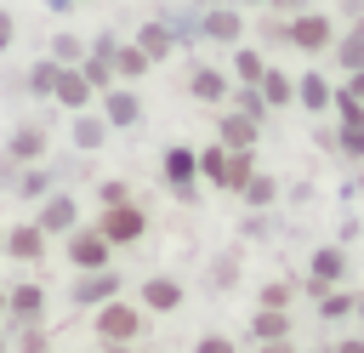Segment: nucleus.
<instances>
[{
  "label": "nucleus",
  "instance_id": "nucleus-10",
  "mask_svg": "<svg viewBox=\"0 0 364 353\" xmlns=\"http://www.w3.org/2000/svg\"><path fill=\"white\" fill-rule=\"evenodd\" d=\"M262 68H267V63H262V51H250V46H239V51H233V74H239V85H256V80H262Z\"/></svg>",
  "mask_w": 364,
  "mask_h": 353
},
{
  "label": "nucleus",
  "instance_id": "nucleus-13",
  "mask_svg": "<svg viewBox=\"0 0 364 353\" xmlns=\"http://www.w3.org/2000/svg\"><path fill=\"white\" fill-rule=\"evenodd\" d=\"M102 233H108V239H136V233H142V216H136V211H114V216L102 222Z\"/></svg>",
  "mask_w": 364,
  "mask_h": 353
},
{
  "label": "nucleus",
  "instance_id": "nucleus-4",
  "mask_svg": "<svg viewBox=\"0 0 364 353\" xmlns=\"http://www.w3.org/2000/svg\"><path fill=\"white\" fill-rule=\"evenodd\" d=\"M91 91H97V85H91V80H85L80 68H63V74H57V91H51V97H63L68 108H85V102H91Z\"/></svg>",
  "mask_w": 364,
  "mask_h": 353
},
{
  "label": "nucleus",
  "instance_id": "nucleus-29",
  "mask_svg": "<svg viewBox=\"0 0 364 353\" xmlns=\"http://www.w3.org/2000/svg\"><path fill=\"white\" fill-rule=\"evenodd\" d=\"M193 6H199V11H205V6H222V0H193Z\"/></svg>",
  "mask_w": 364,
  "mask_h": 353
},
{
  "label": "nucleus",
  "instance_id": "nucleus-1",
  "mask_svg": "<svg viewBox=\"0 0 364 353\" xmlns=\"http://www.w3.org/2000/svg\"><path fill=\"white\" fill-rule=\"evenodd\" d=\"M284 40L301 46V51H330L336 46V23L324 11H296V17H284Z\"/></svg>",
  "mask_w": 364,
  "mask_h": 353
},
{
  "label": "nucleus",
  "instance_id": "nucleus-24",
  "mask_svg": "<svg viewBox=\"0 0 364 353\" xmlns=\"http://www.w3.org/2000/svg\"><path fill=\"white\" fill-rule=\"evenodd\" d=\"M341 91H347V97H358V102H364V68H353V74H347V85H341Z\"/></svg>",
  "mask_w": 364,
  "mask_h": 353
},
{
  "label": "nucleus",
  "instance_id": "nucleus-19",
  "mask_svg": "<svg viewBox=\"0 0 364 353\" xmlns=\"http://www.w3.org/2000/svg\"><path fill=\"white\" fill-rule=\"evenodd\" d=\"M148 307H176V285L171 279H154L148 285Z\"/></svg>",
  "mask_w": 364,
  "mask_h": 353
},
{
  "label": "nucleus",
  "instance_id": "nucleus-25",
  "mask_svg": "<svg viewBox=\"0 0 364 353\" xmlns=\"http://www.w3.org/2000/svg\"><path fill=\"white\" fill-rule=\"evenodd\" d=\"M336 268H341V256H336V251H324V256H318V279H330Z\"/></svg>",
  "mask_w": 364,
  "mask_h": 353
},
{
  "label": "nucleus",
  "instance_id": "nucleus-14",
  "mask_svg": "<svg viewBox=\"0 0 364 353\" xmlns=\"http://www.w3.org/2000/svg\"><path fill=\"white\" fill-rule=\"evenodd\" d=\"M51 57H57V63H63V68H80V57H85V46H80V40H74V34H68V28H63V34H57V40H51Z\"/></svg>",
  "mask_w": 364,
  "mask_h": 353
},
{
  "label": "nucleus",
  "instance_id": "nucleus-3",
  "mask_svg": "<svg viewBox=\"0 0 364 353\" xmlns=\"http://www.w3.org/2000/svg\"><path fill=\"white\" fill-rule=\"evenodd\" d=\"M171 46H176V34H171L165 23H142V28H136V51H142L148 63H165Z\"/></svg>",
  "mask_w": 364,
  "mask_h": 353
},
{
  "label": "nucleus",
  "instance_id": "nucleus-22",
  "mask_svg": "<svg viewBox=\"0 0 364 353\" xmlns=\"http://www.w3.org/2000/svg\"><path fill=\"white\" fill-rule=\"evenodd\" d=\"M63 222H74V205L68 199H51L46 205V228H63Z\"/></svg>",
  "mask_w": 364,
  "mask_h": 353
},
{
  "label": "nucleus",
  "instance_id": "nucleus-30",
  "mask_svg": "<svg viewBox=\"0 0 364 353\" xmlns=\"http://www.w3.org/2000/svg\"><path fill=\"white\" fill-rule=\"evenodd\" d=\"M233 6H267V0H233Z\"/></svg>",
  "mask_w": 364,
  "mask_h": 353
},
{
  "label": "nucleus",
  "instance_id": "nucleus-5",
  "mask_svg": "<svg viewBox=\"0 0 364 353\" xmlns=\"http://www.w3.org/2000/svg\"><path fill=\"white\" fill-rule=\"evenodd\" d=\"M256 91H262V102H267V108H279V102H290V97H296V80H290L284 68H262Z\"/></svg>",
  "mask_w": 364,
  "mask_h": 353
},
{
  "label": "nucleus",
  "instance_id": "nucleus-8",
  "mask_svg": "<svg viewBox=\"0 0 364 353\" xmlns=\"http://www.w3.org/2000/svg\"><path fill=\"white\" fill-rule=\"evenodd\" d=\"M148 68H154V63H148L136 46H114V74H119V80H142Z\"/></svg>",
  "mask_w": 364,
  "mask_h": 353
},
{
  "label": "nucleus",
  "instance_id": "nucleus-12",
  "mask_svg": "<svg viewBox=\"0 0 364 353\" xmlns=\"http://www.w3.org/2000/svg\"><path fill=\"white\" fill-rule=\"evenodd\" d=\"M57 74H63V63H57V57L34 63V68H28V91H40V97H46V91H57Z\"/></svg>",
  "mask_w": 364,
  "mask_h": 353
},
{
  "label": "nucleus",
  "instance_id": "nucleus-7",
  "mask_svg": "<svg viewBox=\"0 0 364 353\" xmlns=\"http://www.w3.org/2000/svg\"><path fill=\"white\" fill-rule=\"evenodd\" d=\"M296 97L318 114V108H330V97H336V91H330V80H324V74H301V80H296Z\"/></svg>",
  "mask_w": 364,
  "mask_h": 353
},
{
  "label": "nucleus",
  "instance_id": "nucleus-23",
  "mask_svg": "<svg viewBox=\"0 0 364 353\" xmlns=\"http://www.w3.org/2000/svg\"><path fill=\"white\" fill-rule=\"evenodd\" d=\"M11 40H17V17H11V11H6V6H0V51H6V46H11Z\"/></svg>",
  "mask_w": 364,
  "mask_h": 353
},
{
  "label": "nucleus",
  "instance_id": "nucleus-31",
  "mask_svg": "<svg viewBox=\"0 0 364 353\" xmlns=\"http://www.w3.org/2000/svg\"><path fill=\"white\" fill-rule=\"evenodd\" d=\"M74 6H80V0H74Z\"/></svg>",
  "mask_w": 364,
  "mask_h": 353
},
{
  "label": "nucleus",
  "instance_id": "nucleus-21",
  "mask_svg": "<svg viewBox=\"0 0 364 353\" xmlns=\"http://www.w3.org/2000/svg\"><path fill=\"white\" fill-rule=\"evenodd\" d=\"M40 142H46V137H40L34 125H23V131L11 137V154H40Z\"/></svg>",
  "mask_w": 364,
  "mask_h": 353
},
{
  "label": "nucleus",
  "instance_id": "nucleus-15",
  "mask_svg": "<svg viewBox=\"0 0 364 353\" xmlns=\"http://www.w3.org/2000/svg\"><path fill=\"white\" fill-rule=\"evenodd\" d=\"M102 330H108V336H131V330H136V319H131L125 307H108V313H102Z\"/></svg>",
  "mask_w": 364,
  "mask_h": 353
},
{
  "label": "nucleus",
  "instance_id": "nucleus-9",
  "mask_svg": "<svg viewBox=\"0 0 364 353\" xmlns=\"http://www.w3.org/2000/svg\"><path fill=\"white\" fill-rule=\"evenodd\" d=\"M188 91H193V97H205V102H222V91H228V80H222V68H193V80H188Z\"/></svg>",
  "mask_w": 364,
  "mask_h": 353
},
{
  "label": "nucleus",
  "instance_id": "nucleus-2",
  "mask_svg": "<svg viewBox=\"0 0 364 353\" xmlns=\"http://www.w3.org/2000/svg\"><path fill=\"white\" fill-rule=\"evenodd\" d=\"M199 34H210V40H222V46H233L239 40V6H205L199 11Z\"/></svg>",
  "mask_w": 364,
  "mask_h": 353
},
{
  "label": "nucleus",
  "instance_id": "nucleus-28",
  "mask_svg": "<svg viewBox=\"0 0 364 353\" xmlns=\"http://www.w3.org/2000/svg\"><path fill=\"white\" fill-rule=\"evenodd\" d=\"M341 353H364V347H358V342H347V347H341Z\"/></svg>",
  "mask_w": 364,
  "mask_h": 353
},
{
  "label": "nucleus",
  "instance_id": "nucleus-16",
  "mask_svg": "<svg viewBox=\"0 0 364 353\" xmlns=\"http://www.w3.org/2000/svg\"><path fill=\"white\" fill-rule=\"evenodd\" d=\"M165 171H171L176 182H188V171H193V154H188V148H171V154H165Z\"/></svg>",
  "mask_w": 364,
  "mask_h": 353
},
{
  "label": "nucleus",
  "instance_id": "nucleus-6",
  "mask_svg": "<svg viewBox=\"0 0 364 353\" xmlns=\"http://www.w3.org/2000/svg\"><path fill=\"white\" fill-rule=\"evenodd\" d=\"M102 114L114 120V125H136V114H142V102L125 91V85H108V97H102Z\"/></svg>",
  "mask_w": 364,
  "mask_h": 353
},
{
  "label": "nucleus",
  "instance_id": "nucleus-17",
  "mask_svg": "<svg viewBox=\"0 0 364 353\" xmlns=\"http://www.w3.org/2000/svg\"><path fill=\"white\" fill-rule=\"evenodd\" d=\"M11 251L17 256H40V228H17L11 233Z\"/></svg>",
  "mask_w": 364,
  "mask_h": 353
},
{
  "label": "nucleus",
  "instance_id": "nucleus-11",
  "mask_svg": "<svg viewBox=\"0 0 364 353\" xmlns=\"http://www.w3.org/2000/svg\"><path fill=\"white\" fill-rule=\"evenodd\" d=\"M250 137H256V120H250V114H228V120H222V142L250 148Z\"/></svg>",
  "mask_w": 364,
  "mask_h": 353
},
{
  "label": "nucleus",
  "instance_id": "nucleus-27",
  "mask_svg": "<svg viewBox=\"0 0 364 353\" xmlns=\"http://www.w3.org/2000/svg\"><path fill=\"white\" fill-rule=\"evenodd\" d=\"M199 353H228V342H205V347H199Z\"/></svg>",
  "mask_w": 364,
  "mask_h": 353
},
{
  "label": "nucleus",
  "instance_id": "nucleus-18",
  "mask_svg": "<svg viewBox=\"0 0 364 353\" xmlns=\"http://www.w3.org/2000/svg\"><path fill=\"white\" fill-rule=\"evenodd\" d=\"M74 262L80 268H97L102 262V239H74Z\"/></svg>",
  "mask_w": 364,
  "mask_h": 353
},
{
  "label": "nucleus",
  "instance_id": "nucleus-26",
  "mask_svg": "<svg viewBox=\"0 0 364 353\" xmlns=\"http://www.w3.org/2000/svg\"><path fill=\"white\" fill-rule=\"evenodd\" d=\"M273 11H284V17H296V11H307V0H267Z\"/></svg>",
  "mask_w": 364,
  "mask_h": 353
},
{
  "label": "nucleus",
  "instance_id": "nucleus-20",
  "mask_svg": "<svg viewBox=\"0 0 364 353\" xmlns=\"http://www.w3.org/2000/svg\"><path fill=\"white\" fill-rule=\"evenodd\" d=\"M74 142H80V148H97V142H102V120H80V125H74Z\"/></svg>",
  "mask_w": 364,
  "mask_h": 353
}]
</instances>
